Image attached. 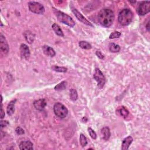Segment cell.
<instances>
[{
  "label": "cell",
  "instance_id": "1",
  "mask_svg": "<svg viewBox=\"0 0 150 150\" xmlns=\"http://www.w3.org/2000/svg\"><path fill=\"white\" fill-rule=\"evenodd\" d=\"M97 18L99 23L101 25L105 27H110L113 24L115 17L112 10L104 8L99 12Z\"/></svg>",
  "mask_w": 150,
  "mask_h": 150
},
{
  "label": "cell",
  "instance_id": "2",
  "mask_svg": "<svg viewBox=\"0 0 150 150\" xmlns=\"http://www.w3.org/2000/svg\"><path fill=\"white\" fill-rule=\"evenodd\" d=\"M133 19V12L130 9H123L118 14V20L119 23L124 27L129 25Z\"/></svg>",
  "mask_w": 150,
  "mask_h": 150
},
{
  "label": "cell",
  "instance_id": "3",
  "mask_svg": "<svg viewBox=\"0 0 150 150\" xmlns=\"http://www.w3.org/2000/svg\"><path fill=\"white\" fill-rule=\"evenodd\" d=\"M53 12L59 22L64 24H66L70 27H75V23L72 17H71L68 14L64 13L55 8H53Z\"/></svg>",
  "mask_w": 150,
  "mask_h": 150
},
{
  "label": "cell",
  "instance_id": "4",
  "mask_svg": "<svg viewBox=\"0 0 150 150\" xmlns=\"http://www.w3.org/2000/svg\"><path fill=\"white\" fill-rule=\"evenodd\" d=\"M53 111L55 115L60 118L66 117L68 113L67 108L60 103H56L53 106Z\"/></svg>",
  "mask_w": 150,
  "mask_h": 150
},
{
  "label": "cell",
  "instance_id": "5",
  "mask_svg": "<svg viewBox=\"0 0 150 150\" xmlns=\"http://www.w3.org/2000/svg\"><path fill=\"white\" fill-rule=\"evenodd\" d=\"M28 7L30 11L37 14H43L45 11L44 5L38 2L31 1L28 3Z\"/></svg>",
  "mask_w": 150,
  "mask_h": 150
},
{
  "label": "cell",
  "instance_id": "6",
  "mask_svg": "<svg viewBox=\"0 0 150 150\" xmlns=\"http://www.w3.org/2000/svg\"><path fill=\"white\" fill-rule=\"evenodd\" d=\"M93 77L97 82L98 86L100 88H102L105 83V78L103 73L99 68H96Z\"/></svg>",
  "mask_w": 150,
  "mask_h": 150
},
{
  "label": "cell",
  "instance_id": "7",
  "mask_svg": "<svg viewBox=\"0 0 150 150\" xmlns=\"http://www.w3.org/2000/svg\"><path fill=\"white\" fill-rule=\"evenodd\" d=\"M139 15L144 16L150 12V1H143L138 6L137 10Z\"/></svg>",
  "mask_w": 150,
  "mask_h": 150
},
{
  "label": "cell",
  "instance_id": "8",
  "mask_svg": "<svg viewBox=\"0 0 150 150\" xmlns=\"http://www.w3.org/2000/svg\"><path fill=\"white\" fill-rule=\"evenodd\" d=\"M72 11L73 13V14L75 15V16L77 18V19H78V20H79L80 22H82V23L87 25L88 26H90V27H93V25H92V24L89 22V21L80 12H79L77 9L73 8V7H72Z\"/></svg>",
  "mask_w": 150,
  "mask_h": 150
},
{
  "label": "cell",
  "instance_id": "9",
  "mask_svg": "<svg viewBox=\"0 0 150 150\" xmlns=\"http://www.w3.org/2000/svg\"><path fill=\"white\" fill-rule=\"evenodd\" d=\"M0 46H1V51L5 55L9 52V46L5 38L1 34L0 35Z\"/></svg>",
  "mask_w": 150,
  "mask_h": 150
},
{
  "label": "cell",
  "instance_id": "10",
  "mask_svg": "<svg viewBox=\"0 0 150 150\" xmlns=\"http://www.w3.org/2000/svg\"><path fill=\"white\" fill-rule=\"evenodd\" d=\"M20 52L21 56L25 59H28L30 56V50L29 47L24 44H21L20 46Z\"/></svg>",
  "mask_w": 150,
  "mask_h": 150
},
{
  "label": "cell",
  "instance_id": "11",
  "mask_svg": "<svg viewBox=\"0 0 150 150\" xmlns=\"http://www.w3.org/2000/svg\"><path fill=\"white\" fill-rule=\"evenodd\" d=\"M46 105H47V102L45 99H39L35 100L34 102V108L39 111H42L44 110Z\"/></svg>",
  "mask_w": 150,
  "mask_h": 150
},
{
  "label": "cell",
  "instance_id": "12",
  "mask_svg": "<svg viewBox=\"0 0 150 150\" xmlns=\"http://www.w3.org/2000/svg\"><path fill=\"white\" fill-rule=\"evenodd\" d=\"M133 142V138L132 136H128L125 138L122 142L121 145V149L123 150H127L129 148L131 144Z\"/></svg>",
  "mask_w": 150,
  "mask_h": 150
},
{
  "label": "cell",
  "instance_id": "13",
  "mask_svg": "<svg viewBox=\"0 0 150 150\" xmlns=\"http://www.w3.org/2000/svg\"><path fill=\"white\" fill-rule=\"evenodd\" d=\"M42 49H43V51H44V53L48 56L53 57L56 55V52L54 51V49L49 46L44 45L42 47Z\"/></svg>",
  "mask_w": 150,
  "mask_h": 150
},
{
  "label": "cell",
  "instance_id": "14",
  "mask_svg": "<svg viewBox=\"0 0 150 150\" xmlns=\"http://www.w3.org/2000/svg\"><path fill=\"white\" fill-rule=\"evenodd\" d=\"M101 133L103 136V139L105 141L108 140L111 136L110 128L108 127H104L102 128L101 130Z\"/></svg>",
  "mask_w": 150,
  "mask_h": 150
},
{
  "label": "cell",
  "instance_id": "15",
  "mask_svg": "<svg viewBox=\"0 0 150 150\" xmlns=\"http://www.w3.org/2000/svg\"><path fill=\"white\" fill-rule=\"evenodd\" d=\"M16 101V100H13L12 101H11L7 108V113L8 114V116H12L14 112H15V103Z\"/></svg>",
  "mask_w": 150,
  "mask_h": 150
},
{
  "label": "cell",
  "instance_id": "16",
  "mask_svg": "<svg viewBox=\"0 0 150 150\" xmlns=\"http://www.w3.org/2000/svg\"><path fill=\"white\" fill-rule=\"evenodd\" d=\"M117 113L124 118H126L128 117V116H129L130 112L127 110V109L124 106H121L119 107L117 110Z\"/></svg>",
  "mask_w": 150,
  "mask_h": 150
},
{
  "label": "cell",
  "instance_id": "17",
  "mask_svg": "<svg viewBox=\"0 0 150 150\" xmlns=\"http://www.w3.org/2000/svg\"><path fill=\"white\" fill-rule=\"evenodd\" d=\"M20 149H33V144L29 141H25L21 142L19 144Z\"/></svg>",
  "mask_w": 150,
  "mask_h": 150
},
{
  "label": "cell",
  "instance_id": "18",
  "mask_svg": "<svg viewBox=\"0 0 150 150\" xmlns=\"http://www.w3.org/2000/svg\"><path fill=\"white\" fill-rule=\"evenodd\" d=\"M52 29H53V31H55V32L56 33V35H58L59 36L63 37L64 36V34L63 32L62 31L61 28L60 27V26L59 25H58L57 24H53L52 26Z\"/></svg>",
  "mask_w": 150,
  "mask_h": 150
},
{
  "label": "cell",
  "instance_id": "19",
  "mask_svg": "<svg viewBox=\"0 0 150 150\" xmlns=\"http://www.w3.org/2000/svg\"><path fill=\"white\" fill-rule=\"evenodd\" d=\"M67 85H68V82L66 81H63L56 86L55 87V90L56 91L63 90L66 88Z\"/></svg>",
  "mask_w": 150,
  "mask_h": 150
},
{
  "label": "cell",
  "instance_id": "20",
  "mask_svg": "<svg viewBox=\"0 0 150 150\" xmlns=\"http://www.w3.org/2000/svg\"><path fill=\"white\" fill-rule=\"evenodd\" d=\"M24 36L25 38V39L28 42H29V44H32V43L34 40V35L31 32L29 31H27L24 32Z\"/></svg>",
  "mask_w": 150,
  "mask_h": 150
},
{
  "label": "cell",
  "instance_id": "21",
  "mask_svg": "<svg viewBox=\"0 0 150 150\" xmlns=\"http://www.w3.org/2000/svg\"><path fill=\"white\" fill-rule=\"evenodd\" d=\"M79 45L81 48H82L83 49L89 50V49H92V45L89 44V42H88L86 41H84V40L80 41L79 43Z\"/></svg>",
  "mask_w": 150,
  "mask_h": 150
},
{
  "label": "cell",
  "instance_id": "22",
  "mask_svg": "<svg viewBox=\"0 0 150 150\" xmlns=\"http://www.w3.org/2000/svg\"><path fill=\"white\" fill-rule=\"evenodd\" d=\"M109 49L112 52L117 53L120 52V47L117 44H114V43H112V44H110L109 45Z\"/></svg>",
  "mask_w": 150,
  "mask_h": 150
},
{
  "label": "cell",
  "instance_id": "23",
  "mask_svg": "<svg viewBox=\"0 0 150 150\" xmlns=\"http://www.w3.org/2000/svg\"><path fill=\"white\" fill-rule=\"evenodd\" d=\"M70 98L72 101H76L78 99L77 91L75 89H72L70 90Z\"/></svg>",
  "mask_w": 150,
  "mask_h": 150
},
{
  "label": "cell",
  "instance_id": "24",
  "mask_svg": "<svg viewBox=\"0 0 150 150\" xmlns=\"http://www.w3.org/2000/svg\"><path fill=\"white\" fill-rule=\"evenodd\" d=\"M80 142L82 147H84L88 144L87 138L86 137V136L83 134H81L80 135Z\"/></svg>",
  "mask_w": 150,
  "mask_h": 150
},
{
  "label": "cell",
  "instance_id": "25",
  "mask_svg": "<svg viewBox=\"0 0 150 150\" xmlns=\"http://www.w3.org/2000/svg\"><path fill=\"white\" fill-rule=\"evenodd\" d=\"M52 69H53V71H55V72H62V73H65L67 72L68 69L66 68L65 67H59V66H54Z\"/></svg>",
  "mask_w": 150,
  "mask_h": 150
},
{
  "label": "cell",
  "instance_id": "26",
  "mask_svg": "<svg viewBox=\"0 0 150 150\" xmlns=\"http://www.w3.org/2000/svg\"><path fill=\"white\" fill-rule=\"evenodd\" d=\"M88 132H89V134L90 136L92 137V138H93L94 140L96 139L97 134H96V132L92 129V128H90V127L88 128Z\"/></svg>",
  "mask_w": 150,
  "mask_h": 150
},
{
  "label": "cell",
  "instance_id": "27",
  "mask_svg": "<svg viewBox=\"0 0 150 150\" xmlns=\"http://www.w3.org/2000/svg\"><path fill=\"white\" fill-rule=\"evenodd\" d=\"M121 33L118 32V31H115L114 32H112L110 35V39H115V38H118L119 37H120L121 36Z\"/></svg>",
  "mask_w": 150,
  "mask_h": 150
},
{
  "label": "cell",
  "instance_id": "28",
  "mask_svg": "<svg viewBox=\"0 0 150 150\" xmlns=\"http://www.w3.org/2000/svg\"><path fill=\"white\" fill-rule=\"evenodd\" d=\"M15 132L18 135H23L25 133L24 130L21 127H16V130H15Z\"/></svg>",
  "mask_w": 150,
  "mask_h": 150
},
{
  "label": "cell",
  "instance_id": "29",
  "mask_svg": "<svg viewBox=\"0 0 150 150\" xmlns=\"http://www.w3.org/2000/svg\"><path fill=\"white\" fill-rule=\"evenodd\" d=\"M0 125H1V128H3L4 127H7V125H9V122L8 121H5V120H1V123H0Z\"/></svg>",
  "mask_w": 150,
  "mask_h": 150
},
{
  "label": "cell",
  "instance_id": "30",
  "mask_svg": "<svg viewBox=\"0 0 150 150\" xmlns=\"http://www.w3.org/2000/svg\"><path fill=\"white\" fill-rule=\"evenodd\" d=\"M96 55L98 56V58H99L101 59H103L104 58V55L101 53V52L100 51H96Z\"/></svg>",
  "mask_w": 150,
  "mask_h": 150
},
{
  "label": "cell",
  "instance_id": "31",
  "mask_svg": "<svg viewBox=\"0 0 150 150\" xmlns=\"http://www.w3.org/2000/svg\"><path fill=\"white\" fill-rule=\"evenodd\" d=\"M5 116V113L4 112V110H3V104L1 105V118L3 119Z\"/></svg>",
  "mask_w": 150,
  "mask_h": 150
},
{
  "label": "cell",
  "instance_id": "32",
  "mask_svg": "<svg viewBox=\"0 0 150 150\" xmlns=\"http://www.w3.org/2000/svg\"><path fill=\"white\" fill-rule=\"evenodd\" d=\"M149 21H148V23L147 24V25H146V29H147V30L149 32Z\"/></svg>",
  "mask_w": 150,
  "mask_h": 150
}]
</instances>
